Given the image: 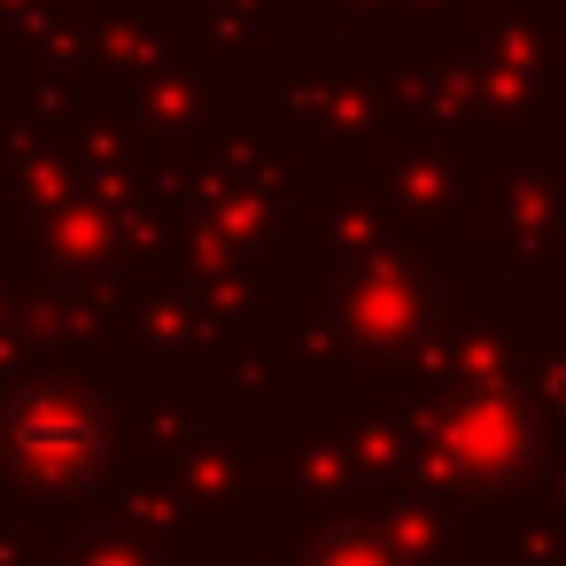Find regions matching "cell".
<instances>
[{
    "label": "cell",
    "mask_w": 566,
    "mask_h": 566,
    "mask_svg": "<svg viewBox=\"0 0 566 566\" xmlns=\"http://www.w3.org/2000/svg\"><path fill=\"white\" fill-rule=\"evenodd\" d=\"M9 442H17L32 465H48V473L86 465V458H94V411H86V403H71V396H40V403H24V411H17Z\"/></svg>",
    "instance_id": "obj_1"
}]
</instances>
